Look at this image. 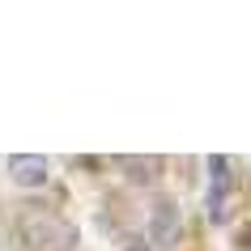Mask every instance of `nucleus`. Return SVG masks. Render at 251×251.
I'll return each mask as SVG.
<instances>
[{"label":"nucleus","instance_id":"3","mask_svg":"<svg viewBox=\"0 0 251 251\" xmlns=\"http://www.w3.org/2000/svg\"><path fill=\"white\" fill-rule=\"evenodd\" d=\"M149 238L158 243V247H171L175 238H179V204L171 196H158L153 200V222H149Z\"/></svg>","mask_w":251,"mask_h":251},{"label":"nucleus","instance_id":"1","mask_svg":"<svg viewBox=\"0 0 251 251\" xmlns=\"http://www.w3.org/2000/svg\"><path fill=\"white\" fill-rule=\"evenodd\" d=\"M17 238L26 251H77L81 230L73 217L55 209H26L17 217Z\"/></svg>","mask_w":251,"mask_h":251},{"label":"nucleus","instance_id":"6","mask_svg":"<svg viewBox=\"0 0 251 251\" xmlns=\"http://www.w3.org/2000/svg\"><path fill=\"white\" fill-rule=\"evenodd\" d=\"M124 251H153V247H149V243H128Z\"/></svg>","mask_w":251,"mask_h":251},{"label":"nucleus","instance_id":"2","mask_svg":"<svg viewBox=\"0 0 251 251\" xmlns=\"http://www.w3.org/2000/svg\"><path fill=\"white\" fill-rule=\"evenodd\" d=\"M209 192H204V204H209V217L213 222H226L230 217V200H234V162L222 158V153H213L209 162Z\"/></svg>","mask_w":251,"mask_h":251},{"label":"nucleus","instance_id":"5","mask_svg":"<svg viewBox=\"0 0 251 251\" xmlns=\"http://www.w3.org/2000/svg\"><path fill=\"white\" fill-rule=\"evenodd\" d=\"M115 166L132 183H158V175H162V158H149V153H136V158H115Z\"/></svg>","mask_w":251,"mask_h":251},{"label":"nucleus","instance_id":"4","mask_svg":"<svg viewBox=\"0 0 251 251\" xmlns=\"http://www.w3.org/2000/svg\"><path fill=\"white\" fill-rule=\"evenodd\" d=\"M47 158H39V153H17V158H9V179H13L17 187H43L47 183Z\"/></svg>","mask_w":251,"mask_h":251}]
</instances>
